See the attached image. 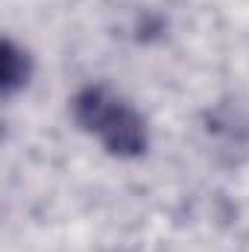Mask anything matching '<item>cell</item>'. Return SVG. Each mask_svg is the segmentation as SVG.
I'll list each match as a JSON object with an SVG mask.
<instances>
[{"instance_id": "obj_1", "label": "cell", "mask_w": 249, "mask_h": 252, "mask_svg": "<svg viewBox=\"0 0 249 252\" xmlns=\"http://www.w3.org/2000/svg\"><path fill=\"white\" fill-rule=\"evenodd\" d=\"M73 121L91 132L112 156H141L147 150L144 118L106 85H88L73 97Z\"/></svg>"}, {"instance_id": "obj_2", "label": "cell", "mask_w": 249, "mask_h": 252, "mask_svg": "<svg viewBox=\"0 0 249 252\" xmlns=\"http://www.w3.org/2000/svg\"><path fill=\"white\" fill-rule=\"evenodd\" d=\"M30 70H32L30 67V56L18 44H12L6 38L3 41V56H0V85H3V94L9 97L18 88H24L27 79H30Z\"/></svg>"}]
</instances>
